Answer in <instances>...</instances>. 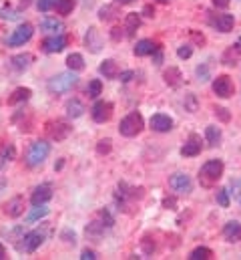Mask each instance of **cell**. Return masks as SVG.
<instances>
[{
    "label": "cell",
    "instance_id": "obj_1",
    "mask_svg": "<svg viewBox=\"0 0 241 260\" xmlns=\"http://www.w3.org/2000/svg\"><path fill=\"white\" fill-rule=\"evenodd\" d=\"M221 176H223V161L221 159H211V161L203 164V168L199 170V182L203 188L215 186Z\"/></svg>",
    "mask_w": 241,
    "mask_h": 260
},
{
    "label": "cell",
    "instance_id": "obj_2",
    "mask_svg": "<svg viewBox=\"0 0 241 260\" xmlns=\"http://www.w3.org/2000/svg\"><path fill=\"white\" fill-rule=\"evenodd\" d=\"M76 83H78V77L74 75V71H66V73L55 75V77L49 81L47 87H49V91H51L53 95H62V93L70 91Z\"/></svg>",
    "mask_w": 241,
    "mask_h": 260
},
{
    "label": "cell",
    "instance_id": "obj_3",
    "mask_svg": "<svg viewBox=\"0 0 241 260\" xmlns=\"http://www.w3.org/2000/svg\"><path fill=\"white\" fill-rule=\"evenodd\" d=\"M143 127H145L143 115L139 111H133L119 123V133L125 135V137H135V135H139L143 131Z\"/></svg>",
    "mask_w": 241,
    "mask_h": 260
},
{
    "label": "cell",
    "instance_id": "obj_4",
    "mask_svg": "<svg viewBox=\"0 0 241 260\" xmlns=\"http://www.w3.org/2000/svg\"><path fill=\"white\" fill-rule=\"evenodd\" d=\"M49 153H51V143H47V141H34L30 145L28 153H26V164L30 168H38V166L45 164V159L49 157Z\"/></svg>",
    "mask_w": 241,
    "mask_h": 260
},
{
    "label": "cell",
    "instance_id": "obj_5",
    "mask_svg": "<svg viewBox=\"0 0 241 260\" xmlns=\"http://www.w3.org/2000/svg\"><path fill=\"white\" fill-rule=\"evenodd\" d=\"M32 32H34L32 26H30L28 22H24V24H20L16 30H12V35L6 39V45H8V47H22L24 43L30 41Z\"/></svg>",
    "mask_w": 241,
    "mask_h": 260
},
{
    "label": "cell",
    "instance_id": "obj_6",
    "mask_svg": "<svg viewBox=\"0 0 241 260\" xmlns=\"http://www.w3.org/2000/svg\"><path fill=\"white\" fill-rule=\"evenodd\" d=\"M233 89H235V87H233V81H231L229 75H219V77L213 79V93H215L217 97L227 99V97L233 95Z\"/></svg>",
    "mask_w": 241,
    "mask_h": 260
},
{
    "label": "cell",
    "instance_id": "obj_7",
    "mask_svg": "<svg viewBox=\"0 0 241 260\" xmlns=\"http://www.w3.org/2000/svg\"><path fill=\"white\" fill-rule=\"evenodd\" d=\"M91 115L97 123H107L113 117V103L111 101H97L91 109Z\"/></svg>",
    "mask_w": 241,
    "mask_h": 260
},
{
    "label": "cell",
    "instance_id": "obj_8",
    "mask_svg": "<svg viewBox=\"0 0 241 260\" xmlns=\"http://www.w3.org/2000/svg\"><path fill=\"white\" fill-rule=\"evenodd\" d=\"M43 242H45V232H43V230L26 232V234L22 236V246H20V250H22V252H34L36 248H41Z\"/></svg>",
    "mask_w": 241,
    "mask_h": 260
},
{
    "label": "cell",
    "instance_id": "obj_9",
    "mask_svg": "<svg viewBox=\"0 0 241 260\" xmlns=\"http://www.w3.org/2000/svg\"><path fill=\"white\" fill-rule=\"evenodd\" d=\"M209 24L219 32H231L235 18L233 14H209Z\"/></svg>",
    "mask_w": 241,
    "mask_h": 260
},
{
    "label": "cell",
    "instance_id": "obj_10",
    "mask_svg": "<svg viewBox=\"0 0 241 260\" xmlns=\"http://www.w3.org/2000/svg\"><path fill=\"white\" fill-rule=\"evenodd\" d=\"M169 186H171V190L175 192V194H189L191 192V178L187 176V174H173L171 178H169Z\"/></svg>",
    "mask_w": 241,
    "mask_h": 260
},
{
    "label": "cell",
    "instance_id": "obj_11",
    "mask_svg": "<svg viewBox=\"0 0 241 260\" xmlns=\"http://www.w3.org/2000/svg\"><path fill=\"white\" fill-rule=\"evenodd\" d=\"M51 198H53V184L47 182V184H41L34 188V192L30 196V202H32V206H41V204H47Z\"/></svg>",
    "mask_w": 241,
    "mask_h": 260
},
{
    "label": "cell",
    "instance_id": "obj_12",
    "mask_svg": "<svg viewBox=\"0 0 241 260\" xmlns=\"http://www.w3.org/2000/svg\"><path fill=\"white\" fill-rule=\"evenodd\" d=\"M199 153H201V137L193 133V135L185 141V145L181 147V155H183V157H195V155H199Z\"/></svg>",
    "mask_w": 241,
    "mask_h": 260
},
{
    "label": "cell",
    "instance_id": "obj_13",
    "mask_svg": "<svg viewBox=\"0 0 241 260\" xmlns=\"http://www.w3.org/2000/svg\"><path fill=\"white\" fill-rule=\"evenodd\" d=\"M151 127L153 131H159V133H167V131L173 129V119L165 113H155L151 117Z\"/></svg>",
    "mask_w": 241,
    "mask_h": 260
},
{
    "label": "cell",
    "instance_id": "obj_14",
    "mask_svg": "<svg viewBox=\"0 0 241 260\" xmlns=\"http://www.w3.org/2000/svg\"><path fill=\"white\" fill-rule=\"evenodd\" d=\"M157 51H159V45H157V43H153L151 39H143V41H139V43L135 45V49H133V53H135L137 57L155 55Z\"/></svg>",
    "mask_w": 241,
    "mask_h": 260
},
{
    "label": "cell",
    "instance_id": "obj_15",
    "mask_svg": "<svg viewBox=\"0 0 241 260\" xmlns=\"http://www.w3.org/2000/svg\"><path fill=\"white\" fill-rule=\"evenodd\" d=\"M66 47V37H62V35H55V37H49V39H45V43H43V49L47 51V53H60L62 49Z\"/></svg>",
    "mask_w": 241,
    "mask_h": 260
},
{
    "label": "cell",
    "instance_id": "obj_16",
    "mask_svg": "<svg viewBox=\"0 0 241 260\" xmlns=\"http://www.w3.org/2000/svg\"><path fill=\"white\" fill-rule=\"evenodd\" d=\"M85 45H87V49L91 51V53H99L101 51V47H103V39H101V35H99V30L97 28H89V32L85 35Z\"/></svg>",
    "mask_w": 241,
    "mask_h": 260
},
{
    "label": "cell",
    "instance_id": "obj_17",
    "mask_svg": "<svg viewBox=\"0 0 241 260\" xmlns=\"http://www.w3.org/2000/svg\"><path fill=\"white\" fill-rule=\"evenodd\" d=\"M47 131H49L51 139L62 141V139H64V137L70 133V127H68L64 121H51V123H49V127H47Z\"/></svg>",
    "mask_w": 241,
    "mask_h": 260
},
{
    "label": "cell",
    "instance_id": "obj_18",
    "mask_svg": "<svg viewBox=\"0 0 241 260\" xmlns=\"http://www.w3.org/2000/svg\"><path fill=\"white\" fill-rule=\"evenodd\" d=\"M4 212H6L10 218H18V216L24 212V198H22V196H16V198L8 200V204L4 206Z\"/></svg>",
    "mask_w": 241,
    "mask_h": 260
},
{
    "label": "cell",
    "instance_id": "obj_19",
    "mask_svg": "<svg viewBox=\"0 0 241 260\" xmlns=\"http://www.w3.org/2000/svg\"><path fill=\"white\" fill-rule=\"evenodd\" d=\"M223 236L227 242H241V222H227L223 228Z\"/></svg>",
    "mask_w": 241,
    "mask_h": 260
},
{
    "label": "cell",
    "instance_id": "obj_20",
    "mask_svg": "<svg viewBox=\"0 0 241 260\" xmlns=\"http://www.w3.org/2000/svg\"><path fill=\"white\" fill-rule=\"evenodd\" d=\"M141 26V16L137 14V12H131V14H127V18H125V35L131 39L135 32H137V28Z\"/></svg>",
    "mask_w": 241,
    "mask_h": 260
},
{
    "label": "cell",
    "instance_id": "obj_21",
    "mask_svg": "<svg viewBox=\"0 0 241 260\" xmlns=\"http://www.w3.org/2000/svg\"><path fill=\"white\" fill-rule=\"evenodd\" d=\"M99 71H101V75H105L107 79H117V77H119V67H117V63H115L113 59L103 61L101 67H99Z\"/></svg>",
    "mask_w": 241,
    "mask_h": 260
},
{
    "label": "cell",
    "instance_id": "obj_22",
    "mask_svg": "<svg viewBox=\"0 0 241 260\" xmlns=\"http://www.w3.org/2000/svg\"><path fill=\"white\" fill-rule=\"evenodd\" d=\"M83 113H85V105H83L78 99H70V101L66 103V115H68L70 119H78Z\"/></svg>",
    "mask_w": 241,
    "mask_h": 260
},
{
    "label": "cell",
    "instance_id": "obj_23",
    "mask_svg": "<svg viewBox=\"0 0 241 260\" xmlns=\"http://www.w3.org/2000/svg\"><path fill=\"white\" fill-rule=\"evenodd\" d=\"M30 95H32V91H30L28 87H18V89L8 97V105H16V103H20V101H26Z\"/></svg>",
    "mask_w": 241,
    "mask_h": 260
},
{
    "label": "cell",
    "instance_id": "obj_24",
    "mask_svg": "<svg viewBox=\"0 0 241 260\" xmlns=\"http://www.w3.org/2000/svg\"><path fill=\"white\" fill-rule=\"evenodd\" d=\"M41 30L45 32H60L62 30V22L57 18H43L41 20Z\"/></svg>",
    "mask_w": 241,
    "mask_h": 260
},
{
    "label": "cell",
    "instance_id": "obj_25",
    "mask_svg": "<svg viewBox=\"0 0 241 260\" xmlns=\"http://www.w3.org/2000/svg\"><path fill=\"white\" fill-rule=\"evenodd\" d=\"M45 216H49V208H47L45 204H41V206H36V208L26 216V224H34L36 220H43Z\"/></svg>",
    "mask_w": 241,
    "mask_h": 260
},
{
    "label": "cell",
    "instance_id": "obj_26",
    "mask_svg": "<svg viewBox=\"0 0 241 260\" xmlns=\"http://www.w3.org/2000/svg\"><path fill=\"white\" fill-rule=\"evenodd\" d=\"M239 55H241L239 45L229 47V49L225 51V55H223V65H235V63H237V59H239Z\"/></svg>",
    "mask_w": 241,
    "mask_h": 260
},
{
    "label": "cell",
    "instance_id": "obj_27",
    "mask_svg": "<svg viewBox=\"0 0 241 260\" xmlns=\"http://www.w3.org/2000/svg\"><path fill=\"white\" fill-rule=\"evenodd\" d=\"M181 79H183V77H181L179 69L169 67V69L165 71V83H167V85H171V87H179Z\"/></svg>",
    "mask_w": 241,
    "mask_h": 260
},
{
    "label": "cell",
    "instance_id": "obj_28",
    "mask_svg": "<svg viewBox=\"0 0 241 260\" xmlns=\"http://www.w3.org/2000/svg\"><path fill=\"white\" fill-rule=\"evenodd\" d=\"M105 224L103 222H91L89 226H87V236L89 238H93V240H99L101 238V234L105 232Z\"/></svg>",
    "mask_w": 241,
    "mask_h": 260
},
{
    "label": "cell",
    "instance_id": "obj_29",
    "mask_svg": "<svg viewBox=\"0 0 241 260\" xmlns=\"http://www.w3.org/2000/svg\"><path fill=\"white\" fill-rule=\"evenodd\" d=\"M205 137H207V143H209L211 147H215V145H219V141H221V129L215 127V125H209V127L205 129Z\"/></svg>",
    "mask_w": 241,
    "mask_h": 260
},
{
    "label": "cell",
    "instance_id": "obj_30",
    "mask_svg": "<svg viewBox=\"0 0 241 260\" xmlns=\"http://www.w3.org/2000/svg\"><path fill=\"white\" fill-rule=\"evenodd\" d=\"M66 65H68L70 71H83L85 69V59L78 53H70L68 59H66Z\"/></svg>",
    "mask_w": 241,
    "mask_h": 260
},
{
    "label": "cell",
    "instance_id": "obj_31",
    "mask_svg": "<svg viewBox=\"0 0 241 260\" xmlns=\"http://www.w3.org/2000/svg\"><path fill=\"white\" fill-rule=\"evenodd\" d=\"M30 61H32L30 55H16V57H12V67L18 69V71H24L26 67L30 65Z\"/></svg>",
    "mask_w": 241,
    "mask_h": 260
},
{
    "label": "cell",
    "instance_id": "obj_32",
    "mask_svg": "<svg viewBox=\"0 0 241 260\" xmlns=\"http://www.w3.org/2000/svg\"><path fill=\"white\" fill-rule=\"evenodd\" d=\"M213 256V252H211V248H205V246H199V248H195L191 254H189V258L191 260H207Z\"/></svg>",
    "mask_w": 241,
    "mask_h": 260
},
{
    "label": "cell",
    "instance_id": "obj_33",
    "mask_svg": "<svg viewBox=\"0 0 241 260\" xmlns=\"http://www.w3.org/2000/svg\"><path fill=\"white\" fill-rule=\"evenodd\" d=\"M55 8H57V12H59V14L68 16V14L72 12V8H74V0H59Z\"/></svg>",
    "mask_w": 241,
    "mask_h": 260
},
{
    "label": "cell",
    "instance_id": "obj_34",
    "mask_svg": "<svg viewBox=\"0 0 241 260\" xmlns=\"http://www.w3.org/2000/svg\"><path fill=\"white\" fill-rule=\"evenodd\" d=\"M101 91H103V83H101L99 79H93V81L89 83V87H87V93H89V97H93V99H97V97L101 95Z\"/></svg>",
    "mask_w": 241,
    "mask_h": 260
},
{
    "label": "cell",
    "instance_id": "obj_35",
    "mask_svg": "<svg viewBox=\"0 0 241 260\" xmlns=\"http://www.w3.org/2000/svg\"><path fill=\"white\" fill-rule=\"evenodd\" d=\"M115 14H117V8H115V6H103V8L99 10V18H101V20H113Z\"/></svg>",
    "mask_w": 241,
    "mask_h": 260
},
{
    "label": "cell",
    "instance_id": "obj_36",
    "mask_svg": "<svg viewBox=\"0 0 241 260\" xmlns=\"http://www.w3.org/2000/svg\"><path fill=\"white\" fill-rule=\"evenodd\" d=\"M57 2H59V0H38V4H36V6H38V10H41V12H49L51 8H55V6H57Z\"/></svg>",
    "mask_w": 241,
    "mask_h": 260
},
{
    "label": "cell",
    "instance_id": "obj_37",
    "mask_svg": "<svg viewBox=\"0 0 241 260\" xmlns=\"http://www.w3.org/2000/svg\"><path fill=\"white\" fill-rule=\"evenodd\" d=\"M99 216H101V222H103L107 228H111V226L115 224V220H113V216L109 214V210H101V214H99Z\"/></svg>",
    "mask_w": 241,
    "mask_h": 260
},
{
    "label": "cell",
    "instance_id": "obj_38",
    "mask_svg": "<svg viewBox=\"0 0 241 260\" xmlns=\"http://www.w3.org/2000/svg\"><path fill=\"white\" fill-rule=\"evenodd\" d=\"M217 202H219V206H223V208H227V206H229V196H227V190H217Z\"/></svg>",
    "mask_w": 241,
    "mask_h": 260
},
{
    "label": "cell",
    "instance_id": "obj_39",
    "mask_svg": "<svg viewBox=\"0 0 241 260\" xmlns=\"http://www.w3.org/2000/svg\"><path fill=\"white\" fill-rule=\"evenodd\" d=\"M97 151L99 153H109L111 151V139H101L99 145H97Z\"/></svg>",
    "mask_w": 241,
    "mask_h": 260
},
{
    "label": "cell",
    "instance_id": "obj_40",
    "mask_svg": "<svg viewBox=\"0 0 241 260\" xmlns=\"http://www.w3.org/2000/svg\"><path fill=\"white\" fill-rule=\"evenodd\" d=\"M177 55H179V59H189L193 55V49L189 45H183L179 51H177Z\"/></svg>",
    "mask_w": 241,
    "mask_h": 260
},
{
    "label": "cell",
    "instance_id": "obj_41",
    "mask_svg": "<svg viewBox=\"0 0 241 260\" xmlns=\"http://www.w3.org/2000/svg\"><path fill=\"white\" fill-rule=\"evenodd\" d=\"M197 77H199V81H207V77H209V67H197Z\"/></svg>",
    "mask_w": 241,
    "mask_h": 260
},
{
    "label": "cell",
    "instance_id": "obj_42",
    "mask_svg": "<svg viewBox=\"0 0 241 260\" xmlns=\"http://www.w3.org/2000/svg\"><path fill=\"white\" fill-rule=\"evenodd\" d=\"M215 113H217V115H219L223 121H229V113H227V109H223V107H217V109H215Z\"/></svg>",
    "mask_w": 241,
    "mask_h": 260
},
{
    "label": "cell",
    "instance_id": "obj_43",
    "mask_svg": "<svg viewBox=\"0 0 241 260\" xmlns=\"http://www.w3.org/2000/svg\"><path fill=\"white\" fill-rule=\"evenodd\" d=\"M119 77H120V81H123V83H129V81L135 77V73H133V71H125V73H120Z\"/></svg>",
    "mask_w": 241,
    "mask_h": 260
},
{
    "label": "cell",
    "instance_id": "obj_44",
    "mask_svg": "<svg viewBox=\"0 0 241 260\" xmlns=\"http://www.w3.org/2000/svg\"><path fill=\"white\" fill-rule=\"evenodd\" d=\"M81 258H83V260H95V258H97V254H95L93 250H83Z\"/></svg>",
    "mask_w": 241,
    "mask_h": 260
},
{
    "label": "cell",
    "instance_id": "obj_45",
    "mask_svg": "<svg viewBox=\"0 0 241 260\" xmlns=\"http://www.w3.org/2000/svg\"><path fill=\"white\" fill-rule=\"evenodd\" d=\"M213 4H215L217 8H227V6H229V0H213Z\"/></svg>",
    "mask_w": 241,
    "mask_h": 260
},
{
    "label": "cell",
    "instance_id": "obj_46",
    "mask_svg": "<svg viewBox=\"0 0 241 260\" xmlns=\"http://www.w3.org/2000/svg\"><path fill=\"white\" fill-rule=\"evenodd\" d=\"M191 35H193V39H195V41H199V43H205L203 35H197V32H191Z\"/></svg>",
    "mask_w": 241,
    "mask_h": 260
},
{
    "label": "cell",
    "instance_id": "obj_47",
    "mask_svg": "<svg viewBox=\"0 0 241 260\" xmlns=\"http://www.w3.org/2000/svg\"><path fill=\"white\" fill-rule=\"evenodd\" d=\"M6 258V250H4V246L0 244V260H4Z\"/></svg>",
    "mask_w": 241,
    "mask_h": 260
},
{
    "label": "cell",
    "instance_id": "obj_48",
    "mask_svg": "<svg viewBox=\"0 0 241 260\" xmlns=\"http://www.w3.org/2000/svg\"><path fill=\"white\" fill-rule=\"evenodd\" d=\"M120 4H131V2H135V0H119Z\"/></svg>",
    "mask_w": 241,
    "mask_h": 260
},
{
    "label": "cell",
    "instance_id": "obj_49",
    "mask_svg": "<svg viewBox=\"0 0 241 260\" xmlns=\"http://www.w3.org/2000/svg\"><path fill=\"white\" fill-rule=\"evenodd\" d=\"M155 2H161V4H167L169 0H155Z\"/></svg>",
    "mask_w": 241,
    "mask_h": 260
}]
</instances>
